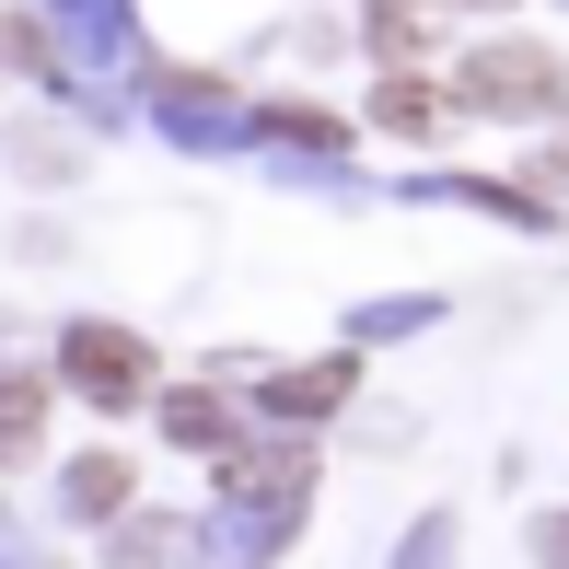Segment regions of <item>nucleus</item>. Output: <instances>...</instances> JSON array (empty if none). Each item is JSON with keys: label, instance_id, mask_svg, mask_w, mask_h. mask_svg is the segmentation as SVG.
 <instances>
[{"label": "nucleus", "instance_id": "obj_1", "mask_svg": "<svg viewBox=\"0 0 569 569\" xmlns=\"http://www.w3.org/2000/svg\"><path fill=\"white\" fill-rule=\"evenodd\" d=\"M453 106L465 117H558L569 106V59L535 47V36H488L477 59L453 70Z\"/></svg>", "mask_w": 569, "mask_h": 569}, {"label": "nucleus", "instance_id": "obj_2", "mask_svg": "<svg viewBox=\"0 0 569 569\" xmlns=\"http://www.w3.org/2000/svg\"><path fill=\"white\" fill-rule=\"evenodd\" d=\"M59 372H70V396H93V407H140L151 396V349L128 338V326H70Z\"/></svg>", "mask_w": 569, "mask_h": 569}, {"label": "nucleus", "instance_id": "obj_3", "mask_svg": "<svg viewBox=\"0 0 569 569\" xmlns=\"http://www.w3.org/2000/svg\"><path fill=\"white\" fill-rule=\"evenodd\" d=\"M360 36H372L383 70H419L430 36H442V0H360Z\"/></svg>", "mask_w": 569, "mask_h": 569}, {"label": "nucleus", "instance_id": "obj_4", "mask_svg": "<svg viewBox=\"0 0 569 569\" xmlns=\"http://www.w3.org/2000/svg\"><path fill=\"white\" fill-rule=\"evenodd\" d=\"M372 117H383V140H430V128H442V93H430L419 70H383V82H372Z\"/></svg>", "mask_w": 569, "mask_h": 569}, {"label": "nucleus", "instance_id": "obj_5", "mask_svg": "<svg viewBox=\"0 0 569 569\" xmlns=\"http://www.w3.org/2000/svg\"><path fill=\"white\" fill-rule=\"evenodd\" d=\"M36 430H47V383L36 372H0V465L36 453Z\"/></svg>", "mask_w": 569, "mask_h": 569}, {"label": "nucleus", "instance_id": "obj_6", "mask_svg": "<svg viewBox=\"0 0 569 569\" xmlns=\"http://www.w3.org/2000/svg\"><path fill=\"white\" fill-rule=\"evenodd\" d=\"M349 396V360H302V372H279V419H326V407H338Z\"/></svg>", "mask_w": 569, "mask_h": 569}, {"label": "nucleus", "instance_id": "obj_7", "mask_svg": "<svg viewBox=\"0 0 569 569\" xmlns=\"http://www.w3.org/2000/svg\"><path fill=\"white\" fill-rule=\"evenodd\" d=\"M128 488H140V477H128L117 453H82V465H70V500H82V511H128Z\"/></svg>", "mask_w": 569, "mask_h": 569}, {"label": "nucleus", "instance_id": "obj_8", "mask_svg": "<svg viewBox=\"0 0 569 569\" xmlns=\"http://www.w3.org/2000/svg\"><path fill=\"white\" fill-rule=\"evenodd\" d=\"M163 430H174L187 453H198V442H232V419H221L210 396H174V407H163Z\"/></svg>", "mask_w": 569, "mask_h": 569}, {"label": "nucleus", "instance_id": "obj_9", "mask_svg": "<svg viewBox=\"0 0 569 569\" xmlns=\"http://www.w3.org/2000/svg\"><path fill=\"white\" fill-rule=\"evenodd\" d=\"M0 70H47V36H36V23H0Z\"/></svg>", "mask_w": 569, "mask_h": 569}, {"label": "nucleus", "instance_id": "obj_10", "mask_svg": "<svg viewBox=\"0 0 569 569\" xmlns=\"http://www.w3.org/2000/svg\"><path fill=\"white\" fill-rule=\"evenodd\" d=\"M523 187H547V198L569 187V140H547V151H535V174H523Z\"/></svg>", "mask_w": 569, "mask_h": 569}, {"label": "nucleus", "instance_id": "obj_11", "mask_svg": "<svg viewBox=\"0 0 569 569\" xmlns=\"http://www.w3.org/2000/svg\"><path fill=\"white\" fill-rule=\"evenodd\" d=\"M535 547H547V569H569V523H547V535H535Z\"/></svg>", "mask_w": 569, "mask_h": 569}, {"label": "nucleus", "instance_id": "obj_12", "mask_svg": "<svg viewBox=\"0 0 569 569\" xmlns=\"http://www.w3.org/2000/svg\"><path fill=\"white\" fill-rule=\"evenodd\" d=\"M477 12H500V0H477Z\"/></svg>", "mask_w": 569, "mask_h": 569}]
</instances>
